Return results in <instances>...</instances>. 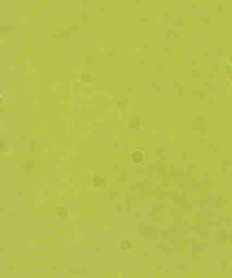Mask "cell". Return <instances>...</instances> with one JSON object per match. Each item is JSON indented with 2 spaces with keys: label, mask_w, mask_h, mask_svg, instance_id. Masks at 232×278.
Here are the masks:
<instances>
[{
  "label": "cell",
  "mask_w": 232,
  "mask_h": 278,
  "mask_svg": "<svg viewBox=\"0 0 232 278\" xmlns=\"http://www.w3.org/2000/svg\"><path fill=\"white\" fill-rule=\"evenodd\" d=\"M132 159L136 162V164L141 163L144 160V154L140 151L134 152L132 154Z\"/></svg>",
  "instance_id": "cell-1"
},
{
  "label": "cell",
  "mask_w": 232,
  "mask_h": 278,
  "mask_svg": "<svg viewBox=\"0 0 232 278\" xmlns=\"http://www.w3.org/2000/svg\"><path fill=\"white\" fill-rule=\"evenodd\" d=\"M94 185L95 186H103L105 185L104 179L101 178V177L99 175H95V178L93 179Z\"/></svg>",
  "instance_id": "cell-2"
},
{
  "label": "cell",
  "mask_w": 232,
  "mask_h": 278,
  "mask_svg": "<svg viewBox=\"0 0 232 278\" xmlns=\"http://www.w3.org/2000/svg\"><path fill=\"white\" fill-rule=\"evenodd\" d=\"M131 248V243L128 240H123L120 242V248L123 251H125Z\"/></svg>",
  "instance_id": "cell-3"
},
{
  "label": "cell",
  "mask_w": 232,
  "mask_h": 278,
  "mask_svg": "<svg viewBox=\"0 0 232 278\" xmlns=\"http://www.w3.org/2000/svg\"><path fill=\"white\" fill-rule=\"evenodd\" d=\"M57 214L60 217H66L67 215V210L66 207H57Z\"/></svg>",
  "instance_id": "cell-4"
}]
</instances>
